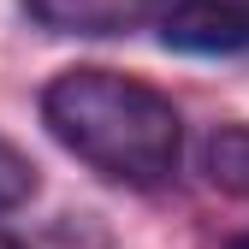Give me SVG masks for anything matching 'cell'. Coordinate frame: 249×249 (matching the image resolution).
Wrapping results in <instances>:
<instances>
[{"label": "cell", "instance_id": "1", "mask_svg": "<svg viewBox=\"0 0 249 249\" xmlns=\"http://www.w3.org/2000/svg\"><path fill=\"white\" fill-rule=\"evenodd\" d=\"M42 124L89 172L131 190L166 184L184 160V113L172 107V95L107 66H66L48 77Z\"/></svg>", "mask_w": 249, "mask_h": 249}, {"label": "cell", "instance_id": "2", "mask_svg": "<svg viewBox=\"0 0 249 249\" xmlns=\"http://www.w3.org/2000/svg\"><path fill=\"white\" fill-rule=\"evenodd\" d=\"M154 36L190 59H243L249 53V0H166Z\"/></svg>", "mask_w": 249, "mask_h": 249}, {"label": "cell", "instance_id": "3", "mask_svg": "<svg viewBox=\"0 0 249 249\" xmlns=\"http://www.w3.org/2000/svg\"><path fill=\"white\" fill-rule=\"evenodd\" d=\"M166 0H24V12L53 36H124L160 18Z\"/></svg>", "mask_w": 249, "mask_h": 249}, {"label": "cell", "instance_id": "4", "mask_svg": "<svg viewBox=\"0 0 249 249\" xmlns=\"http://www.w3.org/2000/svg\"><path fill=\"white\" fill-rule=\"evenodd\" d=\"M202 172H208L213 190L249 202V124H220L202 142Z\"/></svg>", "mask_w": 249, "mask_h": 249}, {"label": "cell", "instance_id": "5", "mask_svg": "<svg viewBox=\"0 0 249 249\" xmlns=\"http://www.w3.org/2000/svg\"><path fill=\"white\" fill-rule=\"evenodd\" d=\"M30 196H36V166L24 160V154L0 137V213H12V208H24Z\"/></svg>", "mask_w": 249, "mask_h": 249}, {"label": "cell", "instance_id": "6", "mask_svg": "<svg viewBox=\"0 0 249 249\" xmlns=\"http://www.w3.org/2000/svg\"><path fill=\"white\" fill-rule=\"evenodd\" d=\"M0 249H24V243H18V237H12V231H0Z\"/></svg>", "mask_w": 249, "mask_h": 249}, {"label": "cell", "instance_id": "7", "mask_svg": "<svg viewBox=\"0 0 249 249\" xmlns=\"http://www.w3.org/2000/svg\"><path fill=\"white\" fill-rule=\"evenodd\" d=\"M226 249H249V231H243V237H231V243H226Z\"/></svg>", "mask_w": 249, "mask_h": 249}]
</instances>
